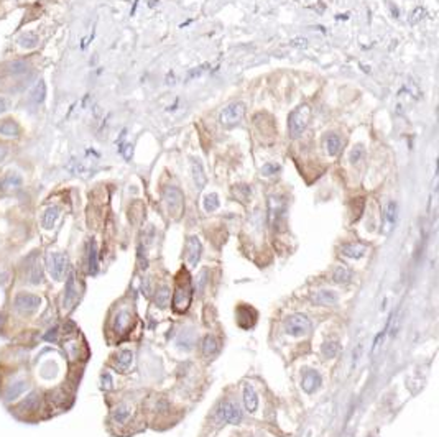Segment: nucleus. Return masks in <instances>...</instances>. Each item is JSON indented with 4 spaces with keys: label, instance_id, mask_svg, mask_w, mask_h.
Returning <instances> with one entry per match:
<instances>
[{
    "label": "nucleus",
    "instance_id": "27",
    "mask_svg": "<svg viewBox=\"0 0 439 437\" xmlns=\"http://www.w3.org/2000/svg\"><path fill=\"white\" fill-rule=\"evenodd\" d=\"M217 347H219V342L217 339H215L214 336H206L204 340H203V353L206 355V357H212V355L217 352Z\"/></svg>",
    "mask_w": 439,
    "mask_h": 437
},
{
    "label": "nucleus",
    "instance_id": "6",
    "mask_svg": "<svg viewBox=\"0 0 439 437\" xmlns=\"http://www.w3.org/2000/svg\"><path fill=\"white\" fill-rule=\"evenodd\" d=\"M217 416L219 419L224 421V423L239 424L242 421V409L239 404L232 401V399H224L217 408Z\"/></svg>",
    "mask_w": 439,
    "mask_h": 437
},
{
    "label": "nucleus",
    "instance_id": "33",
    "mask_svg": "<svg viewBox=\"0 0 439 437\" xmlns=\"http://www.w3.org/2000/svg\"><path fill=\"white\" fill-rule=\"evenodd\" d=\"M20 44H21V46H25V48H35L36 44H38V38H36V36L32 35V33H27V35H23L20 38Z\"/></svg>",
    "mask_w": 439,
    "mask_h": 437
},
{
    "label": "nucleus",
    "instance_id": "12",
    "mask_svg": "<svg viewBox=\"0 0 439 437\" xmlns=\"http://www.w3.org/2000/svg\"><path fill=\"white\" fill-rule=\"evenodd\" d=\"M398 220V205L395 201H390L388 204L385 205V211H383V232H392L393 227H395Z\"/></svg>",
    "mask_w": 439,
    "mask_h": 437
},
{
    "label": "nucleus",
    "instance_id": "22",
    "mask_svg": "<svg viewBox=\"0 0 439 437\" xmlns=\"http://www.w3.org/2000/svg\"><path fill=\"white\" fill-rule=\"evenodd\" d=\"M27 390V381L25 380H15L12 384H9L5 390V398L7 399H15L18 395H21Z\"/></svg>",
    "mask_w": 439,
    "mask_h": 437
},
{
    "label": "nucleus",
    "instance_id": "10",
    "mask_svg": "<svg viewBox=\"0 0 439 437\" xmlns=\"http://www.w3.org/2000/svg\"><path fill=\"white\" fill-rule=\"evenodd\" d=\"M321 375H319L316 370H304L303 373V380H301V387H303V391L304 393H314V391L321 387Z\"/></svg>",
    "mask_w": 439,
    "mask_h": 437
},
{
    "label": "nucleus",
    "instance_id": "39",
    "mask_svg": "<svg viewBox=\"0 0 439 437\" xmlns=\"http://www.w3.org/2000/svg\"><path fill=\"white\" fill-rule=\"evenodd\" d=\"M234 192L239 197H242V194H243V197H249L250 196V188L249 186H245V184H240V186H235L234 188Z\"/></svg>",
    "mask_w": 439,
    "mask_h": 437
},
{
    "label": "nucleus",
    "instance_id": "19",
    "mask_svg": "<svg viewBox=\"0 0 439 437\" xmlns=\"http://www.w3.org/2000/svg\"><path fill=\"white\" fill-rule=\"evenodd\" d=\"M326 148H327L329 157H337L342 150V138L337 135V133H329L326 138Z\"/></svg>",
    "mask_w": 439,
    "mask_h": 437
},
{
    "label": "nucleus",
    "instance_id": "29",
    "mask_svg": "<svg viewBox=\"0 0 439 437\" xmlns=\"http://www.w3.org/2000/svg\"><path fill=\"white\" fill-rule=\"evenodd\" d=\"M44 95H46V87H44L43 81H40V83L33 87V91L30 92V97H32L35 104H41L44 100Z\"/></svg>",
    "mask_w": 439,
    "mask_h": 437
},
{
    "label": "nucleus",
    "instance_id": "9",
    "mask_svg": "<svg viewBox=\"0 0 439 437\" xmlns=\"http://www.w3.org/2000/svg\"><path fill=\"white\" fill-rule=\"evenodd\" d=\"M40 304H41V299L38 298V296H35V294L21 293V294L17 296V299H15V307H17L21 314L35 313V311L40 307Z\"/></svg>",
    "mask_w": 439,
    "mask_h": 437
},
{
    "label": "nucleus",
    "instance_id": "42",
    "mask_svg": "<svg viewBox=\"0 0 439 437\" xmlns=\"http://www.w3.org/2000/svg\"><path fill=\"white\" fill-rule=\"evenodd\" d=\"M9 107H10V100L7 99V97H0V114L7 112V110H9Z\"/></svg>",
    "mask_w": 439,
    "mask_h": 437
},
{
    "label": "nucleus",
    "instance_id": "7",
    "mask_svg": "<svg viewBox=\"0 0 439 437\" xmlns=\"http://www.w3.org/2000/svg\"><path fill=\"white\" fill-rule=\"evenodd\" d=\"M245 114V104L243 102H234L227 106L219 115V120L222 125H234L240 120Z\"/></svg>",
    "mask_w": 439,
    "mask_h": 437
},
{
    "label": "nucleus",
    "instance_id": "25",
    "mask_svg": "<svg viewBox=\"0 0 439 437\" xmlns=\"http://www.w3.org/2000/svg\"><path fill=\"white\" fill-rule=\"evenodd\" d=\"M58 217H59L58 207H50V209H46L43 214V227L44 228H53Z\"/></svg>",
    "mask_w": 439,
    "mask_h": 437
},
{
    "label": "nucleus",
    "instance_id": "36",
    "mask_svg": "<svg viewBox=\"0 0 439 437\" xmlns=\"http://www.w3.org/2000/svg\"><path fill=\"white\" fill-rule=\"evenodd\" d=\"M27 68V63L25 61H15V63H9L7 64V69H9V74H17L25 71Z\"/></svg>",
    "mask_w": 439,
    "mask_h": 437
},
{
    "label": "nucleus",
    "instance_id": "2",
    "mask_svg": "<svg viewBox=\"0 0 439 437\" xmlns=\"http://www.w3.org/2000/svg\"><path fill=\"white\" fill-rule=\"evenodd\" d=\"M163 201H165L166 209L173 219H180L183 216L184 197H183V192L180 191V188L166 186L165 189H163Z\"/></svg>",
    "mask_w": 439,
    "mask_h": 437
},
{
    "label": "nucleus",
    "instance_id": "18",
    "mask_svg": "<svg viewBox=\"0 0 439 437\" xmlns=\"http://www.w3.org/2000/svg\"><path fill=\"white\" fill-rule=\"evenodd\" d=\"M21 183H23V179H21V176L18 173H9L5 177H2V181H0V189L2 191H13L21 186Z\"/></svg>",
    "mask_w": 439,
    "mask_h": 437
},
{
    "label": "nucleus",
    "instance_id": "3",
    "mask_svg": "<svg viewBox=\"0 0 439 437\" xmlns=\"http://www.w3.org/2000/svg\"><path fill=\"white\" fill-rule=\"evenodd\" d=\"M311 330V321L304 314H293L285 321V332L291 337H303Z\"/></svg>",
    "mask_w": 439,
    "mask_h": 437
},
{
    "label": "nucleus",
    "instance_id": "34",
    "mask_svg": "<svg viewBox=\"0 0 439 437\" xmlns=\"http://www.w3.org/2000/svg\"><path fill=\"white\" fill-rule=\"evenodd\" d=\"M127 322H129V314H127V313H124V311H122V313H118V314H117V317H115V321H114V329L120 332V330H124V325L127 324Z\"/></svg>",
    "mask_w": 439,
    "mask_h": 437
},
{
    "label": "nucleus",
    "instance_id": "32",
    "mask_svg": "<svg viewBox=\"0 0 439 437\" xmlns=\"http://www.w3.org/2000/svg\"><path fill=\"white\" fill-rule=\"evenodd\" d=\"M363 155H365V148H363V145H355L354 146V150L351 151V163L352 165H355V163H359L362 158H363Z\"/></svg>",
    "mask_w": 439,
    "mask_h": 437
},
{
    "label": "nucleus",
    "instance_id": "16",
    "mask_svg": "<svg viewBox=\"0 0 439 437\" xmlns=\"http://www.w3.org/2000/svg\"><path fill=\"white\" fill-rule=\"evenodd\" d=\"M243 406L249 413H255L258 408V396L250 384H245L243 387Z\"/></svg>",
    "mask_w": 439,
    "mask_h": 437
},
{
    "label": "nucleus",
    "instance_id": "37",
    "mask_svg": "<svg viewBox=\"0 0 439 437\" xmlns=\"http://www.w3.org/2000/svg\"><path fill=\"white\" fill-rule=\"evenodd\" d=\"M280 165H277V163H269V165H265L263 169H262V174L263 176H273V174H278L280 173Z\"/></svg>",
    "mask_w": 439,
    "mask_h": 437
},
{
    "label": "nucleus",
    "instance_id": "15",
    "mask_svg": "<svg viewBox=\"0 0 439 437\" xmlns=\"http://www.w3.org/2000/svg\"><path fill=\"white\" fill-rule=\"evenodd\" d=\"M78 286H76V276H74V273H71L69 278H68V285H66V291H64V307H69L74 301L78 299Z\"/></svg>",
    "mask_w": 439,
    "mask_h": 437
},
{
    "label": "nucleus",
    "instance_id": "5",
    "mask_svg": "<svg viewBox=\"0 0 439 437\" xmlns=\"http://www.w3.org/2000/svg\"><path fill=\"white\" fill-rule=\"evenodd\" d=\"M191 298H192L191 281L189 278H186V281H180L176 286L175 298H173V309L176 313H184L191 304Z\"/></svg>",
    "mask_w": 439,
    "mask_h": 437
},
{
    "label": "nucleus",
    "instance_id": "38",
    "mask_svg": "<svg viewBox=\"0 0 439 437\" xmlns=\"http://www.w3.org/2000/svg\"><path fill=\"white\" fill-rule=\"evenodd\" d=\"M206 68H207V66H199V68L191 69L188 74H186V81H191V79H196V78H199V76H201V72H203Z\"/></svg>",
    "mask_w": 439,
    "mask_h": 437
},
{
    "label": "nucleus",
    "instance_id": "28",
    "mask_svg": "<svg viewBox=\"0 0 439 437\" xmlns=\"http://www.w3.org/2000/svg\"><path fill=\"white\" fill-rule=\"evenodd\" d=\"M89 271L92 275L97 273V247L92 240L89 242Z\"/></svg>",
    "mask_w": 439,
    "mask_h": 437
},
{
    "label": "nucleus",
    "instance_id": "8",
    "mask_svg": "<svg viewBox=\"0 0 439 437\" xmlns=\"http://www.w3.org/2000/svg\"><path fill=\"white\" fill-rule=\"evenodd\" d=\"M201 255H203V243L198 239V237H189L188 243H186V263H188L189 268H196Z\"/></svg>",
    "mask_w": 439,
    "mask_h": 437
},
{
    "label": "nucleus",
    "instance_id": "11",
    "mask_svg": "<svg viewBox=\"0 0 439 437\" xmlns=\"http://www.w3.org/2000/svg\"><path fill=\"white\" fill-rule=\"evenodd\" d=\"M191 163V174H192V181H194L196 188L198 189H204L206 183H207V177H206V171H204V165L203 161L196 157H191L189 158Z\"/></svg>",
    "mask_w": 439,
    "mask_h": 437
},
{
    "label": "nucleus",
    "instance_id": "17",
    "mask_svg": "<svg viewBox=\"0 0 439 437\" xmlns=\"http://www.w3.org/2000/svg\"><path fill=\"white\" fill-rule=\"evenodd\" d=\"M367 247L362 245V243H349V245H344L340 250V253L347 256V258H352V260H359L363 255H365Z\"/></svg>",
    "mask_w": 439,
    "mask_h": 437
},
{
    "label": "nucleus",
    "instance_id": "4",
    "mask_svg": "<svg viewBox=\"0 0 439 437\" xmlns=\"http://www.w3.org/2000/svg\"><path fill=\"white\" fill-rule=\"evenodd\" d=\"M46 268L51 278L55 281H61L68 273V256L64 253L53 251L46 256Z\"/></svg>",
    "mask_w": 439,
    "mask_h": 437
},
{
    "label": "nucleus",
    "instance_id": "14",
    "mask_svg": "<svg viewBox=\"0 0 439 437\" xmlns=\"http://www.w3.org/2000/svg\"><path fill=\"white\" fill-rule=\"evenodd\" d=\"M237 319H239V325L243 329H250L252 325L257 322V313L249 306H240L237 309Z\"/></svg>",
    "mask_w": 439,
    "mask_h": 437
},
{
    "label": "nucleus",
    "instance_id": "24",
    "mask_svg": "<svg viewBox=\"0 0 439 437\" xmlns=\"http://www.w3.org/2000/svg\"><path fill=\"white\" fill-rule=\"evenodd\" d=\"M130 414H132V409L129 408V406L127 404H120V406H117V408L114 409L112 418H114V421L117 424H124V423H127V421H129Z\"/></svg>",
    "mask_w": 439,
    "mask_h": 437
},
{
    "label": "nucleus",
    "instance_id": "43",
    "mask_svg": "<svg viewBox=\"0 0 439 437\" xmlns=\"http://www.w3.org/2000/svg\"><path fill=\"white\" fill-rule=\"evenodd\" d=\"M7 157V148L4 145H0V163H2Z\"/></svg>",
    "mask_w": 439,
    "mask_h": 437
},
{
    "label": "nucleus",
    "instance_id": "44",
    "mask_svg": "<svg viewBox=\"0 0 439 437\" xmlns=\"http://www.w3.org/2000/svg\"><path fill=\"white\" fill-rule=\"evenodd\" d=\"M175 83H176L175 74H173V72H169V74H168V79H166V84H175Z\"/></svg>",
    "mask_w": 439,
    "mask_h": 437
},
{
    "label": "nucleus",
    "instance_id": "26",
    "mask_svg": "<svg viewBox=\"0 0 439 437\" xmlns=\"http://www.w3.org/2000/svg\"><path fill=\"white\" fill-rule=\"evenodd\" d=\"M351 278H352V271L344 268V266H337V268L332 271V281H334V283H339V285L349 283Z\"/></svg>",
    "mask_w": 439,
    "mask_h": 437
},
{
    "label": "nucleus",
    "instance_id": "1",
    "mask_svg": "<svg viewBox=\"0 0 439 437\" xmlns=\"http://www.w3.org/2000/svg\"><path fill=\"white\" fill-rule=\"evenodd\" d=\"M309 117H311V107L308 104H301V106H298L291 112L288 120V128H289V137L293 140L300 138L304 133V130L308 127Z\"/></svg>",
    "mask_w": 439,
    "mask_h": 437
},
{
    "label": "nucleus",
    "instance_id": "40",
    "mask_svg": "<svg viewBox=\"0 0 439 437\" xmlns=\"http://www.w3.org/2000/svg\"><path fill=\"white\" fill-rule=\"evenodd\" d=\"M291 46H295V48H306L308 46V40L303 38V36H296L295 40H291Z\"/></svg>",
    "mask_w": 439,
    "mask_h": 437
},
{
    "label": "nucleus",
    "instance_id": "30",
    "mask_svg": "<svg viewBox=\"0 0 439 437\" xmlns=\"http://www.w3.org/2000/svg\"><path fill=\"white\" fill-rule=\"evenodd\" d=\"M0 133L7 137H17L18 135V125L12 122V120H7L0 123Z\"/></svg>",
    "mask_w": 439,
    "mask_h": 437
},
{
    "label": "nucleus",
    "instance_id": "21",
    "mask_svg": "<svg viewBox=\"0 0 439 437\" xmlns=\"http://www.w3.org/2000/svg\"><path fill=\"white\" fill-rule=\"evenodd\" d=\"M169 299H171V291L169 288L165 286H160L158 290L155 293V304L158 306L160 309H165L169 304Z\"/></svg>",
    "mask_w": 439,
    "mask_h": 437
},
{
    "label": "nucleus",
    "instance_id": "31",
    "mask_svg": "<svg viewBox=\"0 0 439 437\" xmlns=\"http://www.w3.org/2000/svg\"><path fill=\"white\" fill-rule=\"evenodd\" d=\"M203 204H204L206 212L217 211V209H219V196H217V194H207V196L204 197Z\"/></svg>",
    "mask_w": 439,
    "mask_h": 437
},
{
    "label": "nucleus",
    "instance_id": "41",
    "mask_svg": "<svg viewBox=\"0 0 439 437\" xmlns=\"http://www.w3.org/2000/svg\"><path fill=\"white\" fill-rule=\"evenodd\" d=\"M122 155H124L125 160L130 161V160H132V155H133V146H132L130 143H125V145L122 146Z\"/></svg>",
    "mask_w": 439,
    "mask_h": 437
},
{
    "label": "nucleus",
    "instance_id": "13",
    "mask_svg": "<svg viewBox=\"0 0 439 437\" xmlns=\"http://www.w3.org/2000/svg\"><path fill=\"white\" fill-rule=\"evenodd\" d=\"M311 302L314 306H334L337 302V294L329 290H323V291H316L311 294Z\"/></svg>",
    "mask_w": 439,
    "mask_h": 437
},
{
    "label": "nucleus",
    "instance_id": "23",
    "mask_svg": "<svg viewBox=\"0 0 439 437\" xmlns=\"http://www.w3.org/2000/svg\"><path fill=\"white\" fill-rule=\"evenodd\" d=\"M321 352L326 358H334V357H337L340 352V344L337 340H326L321 345Z\"/></svg>",
    "mask_w": 439,
    "mask_h": 437
},
{
    "label": "nucleus",
    "instance_id": "35",
    "mask_svg": "<svg viewBox=\"0 0 439 437\" xmlns=\"http://www.w3.org/2000/svg\"><path fill=\"white\" fill-rule=\"evenodd\" d=\"M425 15H426V10L423 9V7H418V9H414V10L410 13V18H408V20H410L411 25H416L418 21H421L423 18H425Z\"/></svg>",
    "mask_w": 439,
    "mask_h": 437
},
{
    "label": "nucleus",
    "instance_id": "20",
    "mask_svg": "<svg viewBox=\"0 0 439 437\" xmlns=\"http://www.w3.org/2000/svg\"><path fill=\"white\" fill-rule=\"evenodd\" d=\"M133 364V353L130 350H122L120 353L115 357V367L120 370V372H127Z\"/></svg>",
    "mask_w": 439,
    "mask_h": 437
}]
</instances>
